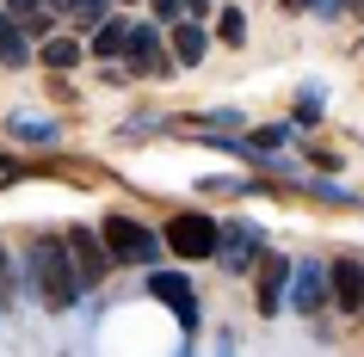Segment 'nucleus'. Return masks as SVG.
Returning <instances> with one entry per match:
<instances>
[{"label":"nucleus","instance_id":"1","mask_svg":"<svg viewBox=\"0 0 364 357\" xmlns=\"http://www.w3.org/2000/svg\"><path fill=\"white\" fill-rule=\"evenodd\" d=\"M31 290L43 296V308H68V302L87 290L80 283V265H75V246L56 241V234H43V241H31Z\"/></svg>","mask_w":364,"mask_h":357},{"label":"nucleus","instance_id":"2","mask_svg":"<svg viewBox=\"0 0 364 357\" xmlns=\"http://www.w3.org/2000/svg\"><path fill=\"white\" fill-rule=\"evenodd\" d=\"M105 246H112L117 265H154L161 259V234H149L136 216H105Z\"/></svg>","mask_w":364,"mask_h":357},{"label":"nucleus","instance_id":"3","mask_svg":"<svg viewBox=\"0 0 364 357\" xmlns=\"http://www.w3.org/2000/svg\"><path fill=\"white\" fill-rule=\"evenodd\" d=\"M167 246L179 253V259H216V246H223V228H216L210 216L186 209V216H173V222H167Z\"/></svg>","mask_w":364,"mask_h":357},{"label":"nucleus","instance_id":"4","mask_svg":"<svg viewBox=\"0 0 364 357\" xmlns=\"http://www.w3.org/2000/svg\"><path fill=\"white\" fill-rule=\"evenodd\" d=\"M259 253H266V228H259V222H229V228H223V246H216L223 271L247 278L253 265H259Z\"/></svg>","mask_w":364,"mask_h":357},{"label":"nucleus","instance_id":"5","mask_svg":"<svg viewBox=\"0 0 364 357\" xmlns=\"http://www.w3.org/2000/svg\"><path fill=\"white\" fill-rule=\"evenodd\" d=\"M327 290H333V265H321V259H303V265H290V308L315 314V308L327 302Z\"/></svg>","mask_w":364,"mask_h":357},{"label":"nucleus","instance_id":"6","mask_svg":"<svg viewBox=\"0 0 364 357\" xmlns=\"http://www.w3.org/2000/svg\"><path fill=\"white\" fill-rule=\"evenodd\" d=\"M149 290L167 302L173 314H179V326H186V333L198 326V296H192V283H186V278H173V271H149Z\"/></svg>","mask_w":364,"mask_h":357},{"label":"nucleus","instance_id":"7","mask_svg":"<svg viewBox=\"0 0 364 357\" xmlns=\"http://www.w3.org/2000/svg\"><path fill=\"white\" fill-rule=\"evenodd\" d=\"M68 246H75V265H80V283L93 290L99 278H105V265H112V246L99 241V234H87V228H75L68 234Z\"/></svg>","mask_w":364,"mask_h":357},{"label":"nucleus","instance_id":"8","mask_svg":"<svg viewBox=\"0 0 364 357\" xmlns=\"http://www.w3.org/2000/svg\"><path fill=\"white\" fill-rule=\"evenodd\" d=\"M136 75H167V56H161V38H154V25H130V50H124Z\"/></svg>","mask_w":364,"mask_h":357},{"label":"nucleus","instance_id":"9","mask_svg":"<svg viewBox=\"0 0 364 357\" xmlns=\"http://www.w3.org/2000/svg\"><path fill=\"white\" fill-rule=\"evenodd\" d=\"M333 302H340L346 314H358V308H364V265H352V259L333 265Z\"/></svg>","mask_w":364,"mask_h":357},{"label":"nucleus","instance_id":"10","mask_svg":"<svg viewBox=\"0 0 364 357\" xmlns=\"http://www.w3.org/2000/svg\"><path fill=\"white\" fill-rule=\"evenodd\" d=\"M25 56H31V38H25V19H19V13H0V62H6V68H19Z\"/></svg>","mask_w":364,"mask_h":357},{"label":"nucleus","instance_id":"11","mask_svg":"<svg viewBox=\"0 0 364 357\" xmlns=\"http://www.w3.org/2000/svg\"><path fill=\"white\" fill-rule=\"evenodd\" d=\"M130 25H136V19H99V31H93V56L117 62L124 50H130Z\"/></svg>","mask_w":364,"mask_h":357},{"label":"nucleus","instance_id":"12","mask_svg":"<svg viewBox=\"0 0 364 357\" xmlns=\"http://www.w3.org/2000/svg\"><path fill=\"white\" fill-rule=\"evenodd\" d=\"M278 302H290V265H284V259H272L266 278H259V308L278 314Z\"/></svg>","mask_w":364,"mask_h":357},{"label":"nucleus","instance_id":"13","mask_svg":"<svg viewBox=\"0 0 364 357\" xmlns=\"http://www.w3.org/2000/svg\"><path fill=\"white\" fill-rule=\"evenodd\" d=\"M173 56L186 62V68H198V62H204V31L192 25V13H186V19L173 25Z\"/></svg>","mask_w":364,"mask_h":357},{"label":"nucleus","instance_id":"14","mask_svg":"<svg viewBox=\"0 0 364 357\" xmlns=\"http://www.w3.org/2000/svg\"><path fill=\"white\" fill-rule=\"evenodd\" d=\"M13 136H25V142H56V123L38 111H13Z\"/></svg>","mask_w":364,"mask_h":357},{"label":"nucleus","instance_id":"15","mask_svg":"<svg viewBox=\"0 0 364 357\" xmlns=\"http://www.w3.org/2000/svg\"><path fill=\"white\" fill-rule=\"evenodd\" d=\"M43 62H50V68H75L80 62V38H43Z\"/></svg>","mask_w":364,"mask_h":357},{"label":"nucleus","instance_id":"16","mask_svg":"<svg viewBox=\"0 0 364 357\" xmlns=\"http://www.w3.org/2000/svg\"><path fill=\"white\" fill-rule=\"evenodd\" d=\"M216 38L229 43V50H235V43H247V19H241L235 6H223V13H216Z\"/></svg>","mask_w":364,"mask_h":357},{"label":"nucleus","instance_id":"17","mask_svg":"<svg viewBox=\"0 0 364 357\" xmlns=\"http://www.w3.org/2000/svg\"><path fill=\"white\" fill-rule=\"evenodd\" d=\"M284 142H290V123H266V130L253 136L247 148H253V154H272V148H284Z\"/></svg>","mask_w":364,"mask_h":357},{"label":"nucleus","instance_id":"18","mask_svg":"<svg viewBox=\"0 0 364 357\" xmlns=\"http://www.w3.org/2000/svg\"><path fill=\"white\" fill-rule=\"evenodd\" d=\"M105 6H112V0H75V25H87V31H99V19H112Z\"/></svg>","mask_w":364,"mask_h":357},{"label":"nucleus","instance_id":"19","mask_svg":"<svg viewBox=\"0 0 364 357\" xmlns=\"http://www.w3.org/2000/svg\"><path fill=\"white\" fill-rule=\"evenodd\" d=\"M154 13H161V25H173V19L192 13V0H154Z\"/></svg>","mask_w":364,"mask_h":357},{"label":"nucleus","instance_id":"20","mask_svg":"<svg viewBox=\"0 0 364 357\" xmlns=\"http://www.w3.org/2000/svg\"><path fill=\"white\" fill-rule=\"evenodd\" d=\"M296 6H309V13H340V6H352V0H296Z\"/></svg>","mask_w":364,"mask_h":357},{"label":"nucleus","instance_id":"21","mask_svg":"<svg viewBox=\"0 0 364 357\" xmlns=\"http://www.w3.org/2000/svg\"><path fill=\"white\" fill-rule=\"evenodd\" d=\"M13 13H19V19H25V13H38V0H13Z\"/></svg>","mask_w":364,"mask_h":357},{"label":"nucleus","instance_id":"22","mask_svg":"<svg viewBox=\"0 0 364 357\" xmlns=\"http://www.w3.org/2000/svg\"><path fill=\"white\" fill-rule=\"evenodd\" d=\"M56 6H75V0H56Z\"/></svg>","mask_w":364,"mask_h":357},{"label":"nucleus","instance_id":"23","mask_svg":"<svg viewBox=\"0 0 364 357\" xmlns=\"http://www.w3.org/2000/svg\"><path fill=\"white\" fill-rule=\"evenodd\" d=\"M0 167H6V160H0Z\"/></svg>","mask_w":364,"mask_h":357}]
</instances>
